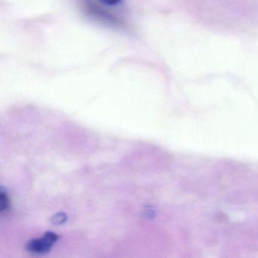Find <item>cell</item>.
Listing matches in <instances>:
<instances>
[{"instance_id": "cell-3", "label": "cell", "mask_w": 258, "mask_h": 258, "mask_svg": "<svg viewBox=\"0 0 258 258\" xmlns=\"http://www.w3.org/2000/svg\"><path fill=\"white\" fill-rule=\"evenodd\" d=\"M121 1L122 0H99V2L102 3L104 5L110 6V7L117 5V4H120Z\"/></svg>"}, {"instance_id": "cell-1", "label": "cell", "mask_w": 258, "mask_h": 258, "mask_svg": "<svg viewBox=\"0 0 258 258\" xmlns=\"http://www.w3.org/2000/svg\"><path fill=\"white\" fill-rule=\"evenodd\" d=\"M58 239V236L56 234L51 232H46L42 238L31 240L27 244V249L31 253L43 254L49 252Z\"/></svg>"}, {"instance_id": "cell-2", "label": "cell", "mask_w": 258, "mask_h": 258, "mask_svg": "<svg viewBox=\"0 0 258 258\" xmlns=\"http://www.w3.org/2000/svg\"><path fill=\"white\" fill-rule=\"evenodd\" d=\"M0 205H1V211H7L10 207V202H9L8 197L7 195L2 191L1 193V202H0Z\"/></svg>"}]
</instances>
